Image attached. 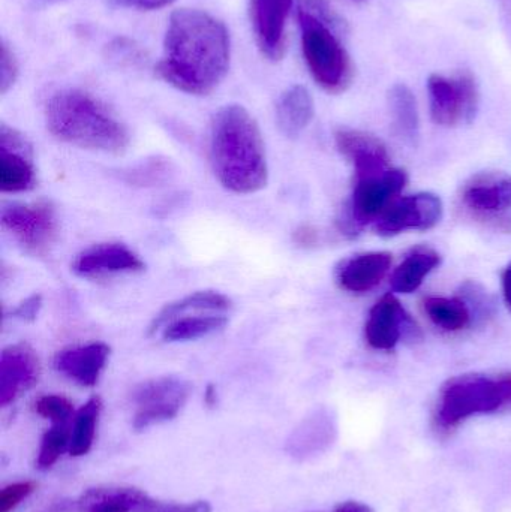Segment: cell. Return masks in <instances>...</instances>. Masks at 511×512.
I'll return each instance as SVG.
<instances>
[{"mask_svg": "<svg viewBox=\"0 0 511 512\" xmlns=\"http://www.w3.org/2000/svg\"><path fill=\"white\" fill-rule=\"evenodd\" d=\"M41 373L38 355L27 343H15L0 355V403L14 402L38 382Z\"/></svg>", "mask_w": 511, "mask_h": 512, "instance_id": "cell-15", "label": "cell"}, {"mask_svg": "<svg viewBox=\"0 0 511 512\" xmlns=\"http://www.w3.org/2000/svg\"><path fill=\"white\" fill-rule=\"evenodd\" d=\"M354 2H360V0H354Z\"/></svg>", "mask_w": 511, "mask_h": 512, "instance_id": "cell-40", "label": "cell"}, {"mask_svg": "<svg viewBox=\"0 0 511 512\" xmlns=\"http://www.w3.org/2000/svg\"><path fill=\"white\" fill-rule=\"evenodd\" d=\"M294 239L299 245L311 246L317 243L318 233L312 227H302L294 234Z\"/></svg>", "mask_w": 511, "mask_h": 512, "instance_id": "cell-35", "label": "cell"}, {"mask_svg": "<svg viewBox=\"0 0 511 512\" xmlns=\"http://www.w3.org/2000/svg\"><path fill=\"white\" fill-rule=\"evenodd\" d=\"M47 128L57 140L81 149L122 153L129 146L128 129L89 93L60 90L51 96L45 110Z\"/></svg>", "mask_w": 511, "mask_h": 512, "instance_id": "cell-3", "label": "cell"}, {"mask_svg": "<svg viewBox=\"0 0 511 512\" xmlns=\"http://www.w3.org/2000/svg\"><path fill=\"white\" fill-rule=\"evenodd\" d=\"M44 2H60V0H44Z\"/></svg>", "mask_w": 511, "mask_h": 512, "instance_id": "cell-39", "label": "cell"}, {"mask_svg": "<svg viewBox=\"0 0 511 512\" xmlns=\"http://www.w3.org/2000/svg\"><path fill=\"white\" fill-rule=\"evenodd\" d=\"M293 0H251V18L261 53L269 60H281L285 54V26Z\"/></svg>", "mask_w": 511, "mask_h": 512, "instance_id": "cell-17", "label": "cell"}, {"mask_svg": "<svg viewBox=\"0 0 511 512\" xmlns=\"http://www.w3.org/2000/svg\"><path fill=\"white\" fill-rule=\"evenodd\" d=\"M111 348L107 343L69 346L57 352L54 369L81 387H95L107 366Z\"/></svg>", "mask_w": 511, "mask_h": 512, "instance_id": "cell-18", "label": "cell"}, {"mask_svg": "<svg viewBox=\"0 0 511 512\" xmlns=\"http://www.w3.org/2000/svg\"><path fill=\"white\" fill-rule=\"evenodd\" d=\"M230 66V35L207 12L179 9L170 17L164 57L156 72L177 90L206 96L224 80Z\"/></svg>", "mask_w": 511, "mask_h": 512, "instance_id": "cell-1", "label": "cell"}, {"mask_svg": "<svg viewBox=\"0 0 511 512\" xmlns=\"http://www.w3.org/2000/svg\"><path fill=\"white\" fill-rule=\"evenodd\" d=\"M233 307L230 298L218 291H197L194 294L186 295L180 300L167 304L158 315L153 318L149 327V333L155 334L156 331L164 328L168 322L179 316L185 315L189 310H204V312H225Z\"/></svg>", "mask_w": 511, "mask_h": 512, "instance_id": "cell-22", "label": "cell"}, {"mask_svg": "<svg viewBox=\"0 0 511 512\" xmlns=\"http://www.w3.org/2000/svg\"><path fill=\"white\" fill-rule=\"evenodd\" d=\"M26 138L6 125L0 126V191L20 194L35 186L36 174Z\"/></svg>", "mask_w": 511, "mask_h": 512, "instance_id": "cell-14", "label": "cell"}, {"mask_svg": "<svg viewBox=\"0 0 511 512\" xmlns=\"http://www.w3.org/2000/svg\"><path fill=\"white\" fill-rule=\"evenodd\" d=\"M72 271L84 279L144 270L140 256L123 243H99L75 256Z\"/></svg>", "mask_w": 511, "mask_h": 512, "instance_id": "cell-16", "label": "cell"}, {"mask_svg": "<svg viewBox=\"0 0 511 512\" xmlns=\"http://www.w3.org/2000/svg\"><path fill=\"white\" fill-rule=\"evenodd\" d=\"M206 403L209 406H213L216 403V388L213 385H209L206 391Z\"/></svg>", "mask_w": 511, "mask_h": 512, "instance_id": "cell-38", "label": "cell"}, {"mask_svg": "<svg viewBox=\"0 0 511 512\" xmlns=\"http://www.w3.org/2000/svg\"><path fill=\"white\" fill-rule=\"evenodd\" d=\"M511 411V372L464 373L441 385L432 424L440 435H452L465 421Z\"/></svg>", "mask_w": 511, "mask_h": 512, "instance_id": "cell-4", "label": "cell"}, {"mask_svg": "<svg viewBox=\"0 0 511 512\" xmlns=\"http://www.w3.org/2000/svg\"><path fill=\"white\" fill-rule=\"evenodd\" d=\"M101 409V397L93 396L75 412L71 447H69V454L72 457H81L89 453L93 441H95L96 426H98Z\"/></svg>", "mask_w": 511, "mask_h": 512, "instance_id": "cell-26", "label": "cell"}, {"mask_svg": "<svg viewBox=\"0 0 511 512\" xmlns=\"http://www.w3.org/2000/svg\"><path fill=\"white\" fill-rule=\"evenodd\" d=\"M227 322L224 315H182L165 325L162 337L167 342H189L222 330Z\"/></svg>", "mask_w": 511, "mask_h": 512, "instance_id": "cell-25", "label": "cell"}, {"mask_svg": "<svg viewBox=\"0 0 511 512\" xmlns=\"http://www.w3.org/2000/svg\"><path fill=\"white\" fill-rule=\"evenodd\" d=\"M314 119V99L306 87L293 86L284 92L276 105V120L285 137L302 134Z\"/></svg>", "mask_w": 511, "mask_h": 512, "instance_id": "cell-20", "label": "cell"}, {"mask_svg": "<svg viewBox=\"0 0 511 512\" xmlns=\"http://www.w3.org/2000/svg\"><path fill=\"white\" fill-rule=\"evenodd\" d=\"M407 183L408 174L402 168H390L378 176L354 180L353 195L341 221L344 234L354 237L366 225L375 224L390 204L398 200Z\"/></svg>", "mask_w": 511, "mask_h": 512, "instance_id": "cell-8", "label": "cell"}, {"mask_svg": "<svg viewBox=\"0 0 511 512\" xmlns=\"http://www.w3.org/2000/svg\"><path fill=\"white\" fill-rule=\"evenodd\" d=\"M35 411L53 424L71 423L74 417V405L71 400L57 394L39 397L35 403Z\"/></svg>", "mask_w": 511, "mask_h": 512, "instance_id": "cell-29", "label": "cell"}, {"mask_svg": "<svg viewBox=\"0 0 511 512\" xmlns=\"http://www.w3.org/2000/svg\"><path fill=\"white\" fill-rule=\"evenodd\" d=\"M36 484L32 481L9 484L0 492V512H9L20 505L24 499L29 498L35 492Z\"/></svg>", "mask_w": 511, "mask_h": 512, "instance_id": "cell-30", "label": "cell"}, {"mask_svg": "<svg viewBox=\"0 0 511 512\" xmlns=\"http://www.w3.org/2000/svg\"><path fill=\"white\" fill-rule=\"evenodd\" d=\"M423 310L429 321L446 333H461L471 325L470 307L459 297L425 298Z\"/></svg>", "mask_w": 511, "mask_h": 512, "instance_id": "cell-24", "label": "cell"}, {"mask_svg": "<svg viewBox=\"0 0 511 512\" xmlns=\"http://www.w3.org/2000/svg\"><path fill=\"white\" fill-rule=\"evenodd\" d=\"M441 264V255L431 248H417L393 270L390 283L399 294H411Z\"/></svg>", "mask_w": 511, "mask_h": 512, "instance_id": "cell-21", "label": "cell"}, {"mask_svg": "<svg viewBox=\"0 0 511 512\" xmlns=\"http://www.w3.org/2000/svg\"><path fill=\"white\" fill-rule=\"evenodd\" d=\"M113 6L117 8H134L143 9V11H150V9L165 8L171 5L176 0H108Z\"/></svg>", "mask_w": 511, "mask_h": 512, "instance_id": "cell-34", "label": "cell"}, {"mask_svg": "<svg viewBox=\"0 0 511 512\" xmlns=\"http://www.w3.org/2000/svg\"><path fill=\"white\" fill-rule=\"evenodd\" d=\"M420 334L414 319L408 315L395 294H386L369 310L365 339L372 349L393 351L404 337Z\"/></svg>", "mask_w": 511, "mask_h": 512, "instance_id": "cell-12", "label": "cell"}, {"mask_svg": "<svg viewBox=\"0 0 511 512\" xmlns=\"http://www.w3.org/2000/svg\"><path fill=\"white\" fill-rule=\"evenodd\" d=\"M42 307V297L39 294L30 295L26 300L21 301L17 304V307L11 310L9 315L15 319H21V321L32 322L38 318L39 310Z\"/></svg>", "mask_w": 511, "mask_h": 512, "instance_id": "cell-32", "label": "cell"}, {"mask_svg": "<svg viewBox=\"0 0 511 512\" xmlns=\"http://www.w3.org/2000/svg\"><path fill=\"white\" fill-rule=\"evenodd\" d=\"M443 201L431 192L401 197L375 222V231L381 237H395L407 231H428L443 219Z\"/></svg>", "mask_w": 511, "mask_h": 512, "instance_id": "cell-11", "label": "cell"}, {"mask_svg": "<svg viewBox=\"0 0 511 512\" xmlns=\"http://www.w3.org/2000/svg\"><path fill=\"white\" fill-rule=\"evenodd\" d=\"M306 65L321 89L342 93L351 86L354 66L350 54L333 33L332 24L306 9L299 11Z\"/></svg>", "mask_w": 511, "mask_h": 512, "instance_id": "cell-5", "label": "cell"}, {"mask_svg": "<svg viewBox=\"0 0 511 512\" xmlns=\"http://www.w3.org/2000/svg\"><path fill=\"white\" fill-rule=\"evenodd\" d=\"M18 65L14 53L9 50L8 45L2 42L0 48V92L5 95L17 80Z\"/></svg>", "mask_w": 511, "mask_h": 512, "instance_id": "cell-31", "label": "cell"}, {"mask_svg": "<svg viewBox=\"0 0 511 512\" xmlns=\"http://www.w3.org/2000/svg\"><path fill=\"white\" fill-rule=\"evenodd\" d=\"M71 423L53 424L42 436L41 450L38 456V468L48 469L71 447Z\"/></svg>", "mask_w": 511, "mask_h": 512, "instance_id": "cell-27", "label": "cell"}, {"mask_svg": "<svg viewBox=\"0 0 511 512\" xmlns=\"http://www.w3.org/2000/svg\"><path fill=\"white\" fill-rule=\"evenodd\" d=\"M210 162L216 179L233 194H255L266 188L269 167L263 137L242 105H227L213 117Z\"/></svg>", "mask_w": 511, "mask_h": 512, "instance_id": "cell-2", "label": "cell"}, {"mask_svg": "<svg viewBox=\"0 0 511 512\" xmlns=\"http://www.w3.org/2000/svg\"><path fill=\"white\" fill-rule=\"evenodd\" d=\"M147 496L138 490H116V492L96 493L89 512H129L143 504Z\"/></svg>", "mask_w": 511, "mask_h": 512, "instance_id": "cell-28", "label": "cell"}, {"mask_svg": "<svg viewBox=\"0 0 511 512\" xmlns=\"http://www.w3.org/2000/svg\"><path fill=\"white\" fill-rule=\"evenodd\" d=\"M333 512H375L374 508L369 507L368 504H363V502L359 501H347L341 502V504L336 505L335 510Z\"/></svg>", "mask_w": 511, "mask_h": 512, "instance_id": "cell-36", "label": "cell"}, {"mask_svg": "<svg viewBox=\"0 0 511 512\" xmlns=\"http://www.w3.org/2000/svg\"><path fill=\"white\" fill-rule=\"evenodd\" d=\"M389 110L393 128L402 140L414 144L420 134L416 96L407 84L398 83L389 90Z\"/></svg>", "mask_w": 511, "mask_h": 512, "instance_id": "cell-23", "label": "cell"}, {"mask_svg": "<svg viewBox=\"0 0 511 512\" xmlns=\"http://www.w3.org/2000/svg\"><path fill=\"white\" fill-rule=\"evenodd\" d=\"M458 209L464 218L495 233L511 234V174L482 171L459 189Z\"/></svg>", "mask_w": 511, "mask_h": 512, "instance_id": "cell-6", "label": "cell"}, {"mask_svg": "<svg viewBox=\"0 0 511 512\" xmlns=\"http://www.w3.org/2000/svg\"><path fill=\"white\" fill-rule=\"evenodd\" d=\"M501 286H503L504 303H506L511 312V262L507 264V267L501 273Z\"/></svg>", "mask_w": 511, "mask_h": 512, "instance_id": "cell-37", "label": "cell"}, {"mask_svg": "<svg viewBox=\"0 0 511 512\" xmlns=\"http://www.w3.org/2000/svg\"><path fill=\"white\" fill-rule=\"evenodd\" d=\"M2 227L33 254H44L56 242V213L48 203L11 204L0 213Z\"/></svg>", "mask_w": 511, "mask_h": 512, "instance_id": "cell-9", "label": "cell"}, {"mask_svg": "<svg viewBox=\"0 0 511 512\" xmlns=\"http://www.w3.org/2000/svg\"><path fill=\"white\" fill-rule=\"evenodd\" d=\"M428 98L432 122L443 128H458L473 122L479 111V84L467 69L432 74L428 80Z\"/></svg>", "mask_w": 511, "mask_h": 512, "instance_id": "cell-7", "label": "cell"}, {"mask_svg": "<svg viewBox=\"0 0 511 512\" xmlns=\"http://www.w3.org/2000/svg\"><path fill=\"white\" fill-rule=\"evenodd\" d=\"M141 512H210L209 504L197 502L189 505H159L158 502L146 501L138 505Z\"/></svg>", "mask_w": 511, "mask_h": 512, "instance_id": "cell-33", "label": "cell"}, {"mask_svg": "<svg viewBox=\"0 0 511 512\" xmlns=\"http://www.w3.org/2000/svg\"><path fill=\"white\" fill-rule=\"evenodd\" d=\"M390 252H365L345 259L336 270L339 288L350 294H365L380 285L392 267Z\"/></svg>", "mask_w": 511, "mask_h": 512, "instance_id": "cell-19", "label": "cell"}, {"mask_svg": "<svg viewBox=\"0 0 511 512\" xmlns=\"http://www.w3.org/2000/svg\"><path fill=\"white\" fill-rule=\"evenodd\" d=\"M336 147L348 159L354 170V180L368 179L386 173L390 168V153L383 140L359 129H338Z\"/></svg>", "mask_w": 511, "mask_h": 512, "instance_id": "cell-13", "label": "cell"}, {"mask_svg": "<svg viewBox=\"0 0 511 512\" xmlns=\"http://www.w3.org/2000/svg\"><path fill=\"white\" fill-rule=\"evenodd\" d=\"M189 394L191 385L177 376H162L144 382L134 393V402L137 405L135 429L143 430L152 424L176 417Z\"/></svg>", "mask_w": 511, "mask_h": 512, "instance_id": "cell-10", "label": "cell"}]
</instances>
